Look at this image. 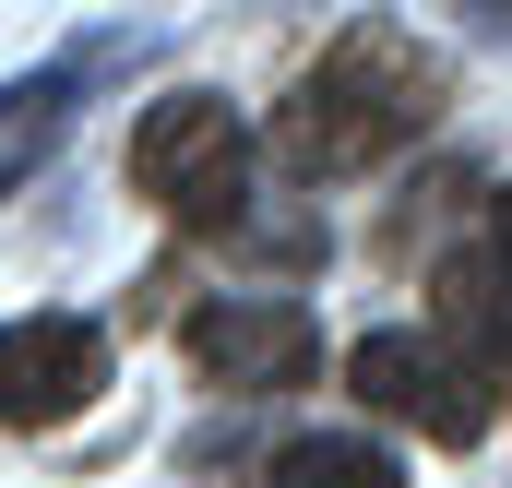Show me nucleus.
Returning <instances> with one entry per match:
<instances>
[{"mask_svg":"<svg viewBox=\"0 0 512 488\" xmlns=\"http://www.w3.org/2000/svg\"><path fill=\"white\" fill-rule=\"evenodd\" d=\"M441 96H453L441 48H417L405 24H346V36L286 84V108H274V155H286L298 179H358V167L405 155L417 131L441 120Z\"/></svg>","mask_w":512,"mask_h":488,"instance_id":"1","label":"nucleus"},{"mask_svg":"<svg viewBox=\"0 0 512 488\" xmlns=\"http://www.w3.org/2000/svg\"><path fill=\"white\" fill-rule=\"evenodd\" d=\"M131 191L179 227H239L251 203V131L227 96H155L131 120Z\"/></svg>","mask_w":512,"mask_h":488,"instance_id":"2","label":"nucleus"},{"mask_svg":"<svg viewBox=\"0 0 512 488\" xmlns=\"http://www.w3.org/2000/svg\"><path fill=\"white\" fill-rule=\"evenodd\" d=\"M346 393H358L370 417H393V429L441 441V453H465V441L489 429V369H477V358H453L441 334H358Z\"/></svg>","mask_w":512,"mask_h":488,"instance_id":"3","label":"nucleus"},{"mask_svg":"<svg viewBox=\"0 0 512 488\" xmlns=\"http://www.w3.org/2000/svg\"><path fill=\"white\" fill-rule=\"evenodd\" d=\"M108 393V334L84 310H24L0 322V429H60Z\"/></svg>","mask_w":512,"mask_h":488,"instance_id":"4","label":"nucleus"},{"mask_svg":"<svg viewBox=\"0 0 512 488\" xmlns=\"http://www.w3.org/2000/svg\"><path fill=\"white\" fill-rule=\"evenodd\" d=\"M191 358L227 393H298L322 369V322L298 298H203L191 310Z\"/></svg>","mask_w":512,"mask_h":488,"instance_id":"5","label":"nucleus"},{"mask_svg":"<svg viewBox=\"0 0 512 488\" xmlns=\"http://www.w3.org/2000/svg\"><path fill=\"white\" fill-rule=\"evenodd\" d=\"M72 108H84V60H60V72H12V84H0V203L72 143Z\"/></svg>","mask_w":512,"mask_h":488,"instance_id":"6","label":"nucleus"},{"mask_svg":"<svg viewBox=\"0 0 512 488\" xmlns=\"http://www.w3.org/2000/svg\"><path fill=\"white\" fill-rule=\"evenodd\" d=\"M274 488H405L382 441H346V429H298L286 453H274Z\"/></svg>","mask_w":512,"mask_h":488,"instance_id":"7","label":"nucleus"},{"mask_svg":"<svg viewBox=\"0 0 512 488\" xmlns=\"http://www.w3.org/2000/svg\"><path fill=\"white\" fill-rule=\"evenodd\" d=\"M441 322L477 346V369H489V393H512V298L489 286V262H453L441 274Z\"/></svg>","mask_w":512,"mask_h":488,"instance_id":"8","label":"nucleus"},{"mask_svg":"<svg viewBox=\"0 0 512 488\" xmlns=\"http://www.w3.org/2000/svg\"><path fill=\"white\" fill-rule=\"evenodd\" d=\"M465 24L477 36H512V0H465Z\"/></svg>","mask_w":512,"mask_h":488,"instance_id":"9","label":"nucleus"},{"mask_svg":"<svg viewBox=\"0 0 512 488\" xmlns=\"http://www.w3.org/2000/svg\"><path fill=\"white\" fill-rule=\"evenodd\" d=\"M489 239H501V274H512V191L489 203Z\"/></svg>","mask_w":512,"mask_h":488,"instance_id":"10","label":"nucleus"}]
</instances>
